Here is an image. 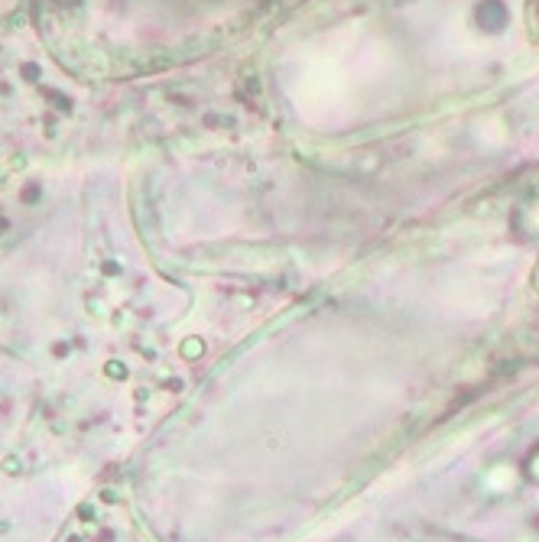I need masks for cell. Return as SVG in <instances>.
I'll return each mask as SVG.
<instances>
[{"mask_svg":"<svg viewBox=\"0 0 539 542\" xmlns=\"http://www.w3.org/2000/svg\"><path fill=\"white\" fill-rule=\"evenodd\" d=\"M533 33H539V4L533 7Z\"/></svg>","mask_w":539,"mask_h":542,"instance_id":"1","label":"cell"},{"mask_svg":"<svg viewBox=\"0 0 539 542\" xmlns=\"http://www.w3.org/2000/svg\"><path fill=\"white\" fill-rule=\"evenodd\" d=\"M283 4H296V0H283Z\"/></svg>","mask_w":539,"mask_h":542,"instance_id":"2","label":"cell"}]
</instances>
